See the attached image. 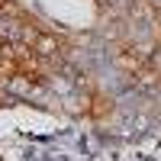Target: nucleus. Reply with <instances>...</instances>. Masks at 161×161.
<instances>
[{
	"instance_id": "obj_1",
	"label": "nucleus",
	"mask_w": 161,
	"mask_h": 161,
	"mask_svg": "<svg viewBox=\"0 0 161 161\" xmlns=\"http://www.w3.org/2000/svg\"><path fill=\"white\" fill-rule=\"evenodd\" d=\"M32 52H36L42 61H61L64 45H61V39L52 36V32H36V39H32Z\"/></svg>"
},
{
	"instance_id": "obj_2",
	"label": "nucleus",
	"mask_w": 161,
	"mask_h": 161,
	"mask_svg": "<svg viewBox=\"0 0 161 161\" xmlns=\"http://www.w3.org/2000/svg\"><path fill=\"white\" fill-rule=\"evenodd\" d=\"M113 64H116L119 71H126V74H136L145 61L136 55V48H132L129 42H119V45L113 48Z\"/></svg>"
},
{
	"instance_id": "obj_3",
	"label": "nucleus",
	"mask_w": 161,
	"mask_h": 161,
	"mask_svg": "<svg viewBox=\"0 0 161 161\" xmlns=\"http://www.w3.org/2000/svg\"><path fill=\"white\" fill-rule=\"evenodd\" d=\"M26 26L19 19V13H3L0 16V42H23Z\"/></svg>"
},
{
	"instance_id": "obj_4",
	"label": "nucleus",
	"mask_w": 161,
	"mask_h": 161,
	"mask_svg": "<svg viewBox=\"0 0 161 161\" xmlns=\"http://www.w3.org/2000/svg\"><path fill=\"white\" fill-rule=\"evenodd\" d=\"M90 100H93V90H74L64 100V110L71 116H90Z\"/></svg>"
},
{
	"instance_id": "obj_5",
	"label": "nucleus",
	"mask_w": 161,
	"mask_h": 161,
	"mask_svg": "<svg viewBox=\"0 0 161 161\" xmlns=\"http://www.w3.org/2000/svg\"><path fill=\"white\" fill-rule=\"evenodd\" d=\"M129 19L152 26V23H155V0H136V3L129 7Z\"/></svg>"
},
{
	"instance_id": "obj_6",
	"label": "nucleus",
	"mask_w": 161,
	"mask_h": 161,
	"mask_svg": "<svg viewBox=\"0 0 161 161\" xmlns=\"http://www.w3.org/2000/svg\"><path fill=\"white\" fill-rule=\"evenodd\" d=\"M132 77H136V87H139V90H155V87H161V74L152 68L148 61H145V64H142V68L132 74Z\"/></svg>"
},
{
	"instance_id": "obj_7",
	"label": "nucleus",
	"mask_w": 161,
	"mask_h": 161,
	"mask_svg": "<svg viewBox=\"0 0 161 161\" xmlns=\"http://www.w3.org/2000/svg\"><path fill=\"white\" fill-rule=\"evenodd\" d=\"M16 74H19V64H16V58H13V42H3V48H0V77L10 80Z\"/></svg>"
},
{
	"instance_id": "obj_8",
	"label": "nucleus",
	"mask_w": 161,
	"mask_h": 161,
	"mask_svg": "<svg viewBox=\"0 0 161 161\" xmlns=\"http://www.w3.org/2000/svg\"><path fill=\"white\" fill-rule=\"evenodd\" d=\"M110 113H113V100L103 97V93H93V100H90V119H106Z\"/></svg>"
},
{
	"instance_id": "obj_9",
	"label": "nucleus",
	"mask_w": 161,
	"mask_h": 161,
	"mask_svg": "<svg viewBox=\"0 0 161 161\" xmlns=\"http://www.w3.org/2000/svg\"><path fill=\"white\" fill-rule=\"evenodd\" d=\"M148 64H152V68H155V71L161 74V42H158V45L152 48V55H148Z\"/></svg>"
},
{
	"instance_id": "obj_10",
	"label": "nucleus",
	"mask_w": 161,
	"mask_h": 161,
	"mask_svg": "<svg viewBox=\"0 0 161 161\" xmlns=\"http://www.w3.org/2000/svg\"><path fill=\"white\" fill-rule=\"evenodd\" d=\"M100 3H119V0H100Z\"/></svg>"
},
{
	"instance_id": "obj_11",
	"label": "nucleus",
	"mask_w": 161,
	"mask_h": 161,
	"mask_svg": "<svg viewBox=\"0 0 161 161\" xmlns=\"http://www.w3.org/2000/svg\"><path fill=\"white\" fill-rule=\"evenodd\" d=\"M0 48H3V42H0Z\"/></svg>"
}]
</instances>
